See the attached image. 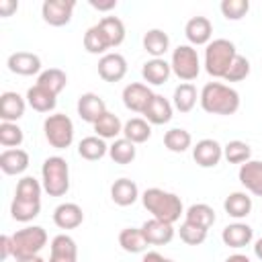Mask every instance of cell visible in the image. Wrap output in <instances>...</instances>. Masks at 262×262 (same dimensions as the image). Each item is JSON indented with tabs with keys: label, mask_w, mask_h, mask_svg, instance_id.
I'll return each mask as SVG.
<instances>
[{
	"label": "cell",
	"mask_w": 262,
	"mask_h": 262,
	"mask_svg": "<svg viewBox=\"0 0 262 262\" xmlns=\"http://www.w3.org/2000/svg\"><path fill=\"white\" fill-rule=\"evenodd\" d=\"M41 192L43 184L33 176H23L16 182L14 199L10 203V215L14 221L29 223L33 221L41 211Z\"/></svg>",
	"instance_id": "cell-1"
},
{
	"label": "cell",
	"mask_w": 262,
	"mask_h": 262,
	"mask_svg": "<svg viewBox=\"0 0 262 262\" xmlns=\"http://www.w3.org/2000/svg\"><path fill=\"white\" fill-rule=\"evenodd\" d=\"M199 102L203 106L205 113L209 115H221V117H229L235 115L239 108V92L227 84L221 82H207L199 94Z\"/></svg>",
	"instance_id": "cell-2"
},
{
	"label": "cell",
	"mask_w": 262,
	"mask_h": 262,
	"mask_svg": "<svg viewBox=\"0 0 262 262\" xmlns=\"http://www.w3.org/2000/svg\"><path fill=\"white\" fill-rule=\"evenodd\" d=\"M141 203L151 213L154 219H160V221H166V223H172V225L184 213L180 196L174 194V192H168L164 188H158V186H151V188L143 190Z\"/></svg>",
	"instance_id": "cell-3"
},
{
	"label": "cell",
	"mask_w": 262,
	"mask_h": 262,
	"mask_svg": "<svg viewBox=\"0 0 262 262\" xmlns=\"http://www.w3.org/2000/svg\"><path fill=\"white\" fill-rule=\"evenodd\" d=\"M41 184L49 196H63L70 190V166L61 156H49L43 160Z\"/></svg>",
	"instance_id": "cell-4"
},
{
	"label": "cell",
	"mask_w": 262,
	"mask_h": 262,
	"mask_svg": "<svg viewBox=\"0 0 262 262\" xmlns=\"http://www.w3.org/2000/svg\"><path fill=\"white\" fill-rule=\"evenodd\" d=\"M237 55L235 45L229 39H213L205 49V70L213 78H223Z\"/></svg>",
	"instance_id": "cell-5"
},
{
	"label": "cell",
	"mask_w": 262,
	"mask_h": 262,
	"mask_svg": "<svg viewBox=\"0 0 262 262\" xmlns=\"http://www.w3.org/2000/svg\"><path fill=\"white\" fill-rule=\"evenodd\" d=\"M45 244H47V231L41 225H27L12 235V246H14L12 258L18 260L29 256H39Z\"/></svg>",
	"instance_id": "cell-6"
},
{
	"label": "cell",
	"mask_w": 262,
	"mask_h": 262,
	"mask_svg": "<svg viewBox=\"0 0 262 262\" xmlns=\"http://www.w3.org/2000/svg\"><path fill=\"white\" fill-rule=\"evenodd\" d=\"M43 133L51 147L68 149L74 141V123L63 113H53L43 121Z\"/></svg>",
	"instance_id": "cell-7"
},
{
	"label": "cell",
	"mask_w": 262,
	"mask_h": 262,
	"mask_svg": "<svg viewBox=\"0 0 262 262\" xmlns=\"http://www.w3.org/2000/svg\"><path fill=\"white\" fill-rule=\"evenodd\" d=\"M170 68H172V74L182 82L196 80V76L201 74V59L196 49L192 45H178L172 51Z\"/></svg>",
	"instance_id": "cell-8"
},
{
	"label": "cell",
	"mask_w": 262,
	"mask_h": 262,
	"mask_svg": "<svg viewBox=\"0 0 262 262\" xmlns=\"http://www.w3.org/2000/svg\"><path fill=\"white\" fill-rule=\"evenodd\" d=\"M74 8V0H45L41 4V16L51 27H66L72 20Z\"/></svg>",
	"instance_id": "cell-9"
},
{
	"label": "cell",
	"mask_w": 262,
	"mask_h": 262,
	"mask_svg": "<svg viewBox=\"0 0 262 262\" xmlns=\"http://www.w3.org/2000/svg\"><path fill=\"white\" fill-rule=\"evenodd\" d=\"M154 94H156V92H151L147 84L131 82V84H127V86L123 88V104H125V108L143 115L145 108L149 106Z\"/></svg>",
	"instance_id": "cell-10"
},
{
	"label": "cell",
	"mask_w": 262,
	"mask_h": 262,
	"mask_svg": "<svg viewBox=\"0 0 262 262\" xmlns=\"http://www.w3.org/2000/svg\"><path fill=\"white\" fill-rule=\"evenodd\" d=\"M223 158V145L217 139L205 137L192 147V160L201 168H215Z\"/></svg>",
	"instance_id": "cell-11"
},
{
	"label": "cell",
	"mask_w": 262,
	"mask_h": 262,
	"mask_svg": "<svg viewBox=\"0 0 262 262\" xmlns=\"http://www.w3.org/2000/svg\"><path fill=\"white\" fill-rule=\"evenodd\" d=\"M127 74V59L117 53V51H108L98 59V76L104 82H121Z\"/></svg>",
	"instance_id": "cell-12"
},
{
	"label": "cell",
	"mask_w": 262,
	"mask_h": 262,
	"mask_svg": "<svg viewBox=\"0 0 262 262\" xmlns=\"http://www.w3.org/2000/svg\"><path fill=\"white\" fill-rule=\"evenodd\" d=\"M6 66L12 74L18 76H35L41 74V57L31 51H14L8 55Z\"/></svg>",
	"instance_id": "cell-13"
},
{
	"label": "cell",
	"mask_w": 262,
	"mask_h": 262,
	"mask_svg": "<svg viewBox=\"0 0 262 262\" xmlns=\"http://www.w3.org/2000/svg\"><path fill=\"white\" fill-rule=\"evenodd\" d=\"M184 35L188 45H209L213 37V23L207 16H192L184 25Z\"/></svg>",
	"instance_id": "cell-14"
},
{
	"label": "cell",
	"mask_w": 262,
	"mask_h": 262,
	"mask_svg": "<svg viewBox=\"0 0 262 262\" xmlns=\"http://www.w3.org/2000/svg\"><path fill=\"white\" fill-rule=\"evenodd\" d=\"M76 111H78V115H80L82 121L94 125V123L106 113V104H104V100H102L98 94H94V92H84V94H80V98H78V102H76Z\"/></svg>",
	"instance_id": "cell-15"
},
{
	"label": "cell",
	"mask_w": 262,
	"mask_h": 262,
	"mask_svg": "<svg viewBox=\"0 0 262 262\" xmlns=\"http://www.w3.org/2000/svg\"><path fill=\"white\" fill-rule=\"evenodd\" d=\"M141 233L149 246H166L174 239V225L151 217L141 225Z\"/></svg>",
	"instance_id": "cell-16"
},
{
	"label": "cell",
	"mask_w": 262,
	"mask_h": 262,
	"mask_svg": "<svg viewBox=\"0 0 262 262\" xmlns=\"http://www.w3.org/2000/svg\"><path fill=\"white\" fill-rule=\"evenodd\" d=\"M237 178L248 192L262 196V160H248L246 164H242Z\"/></svg>",
	"instance_id": "cell-17"
},
{
	"label": "cell",
	"mask_w": 262,
	"mask_h": 262,
	"mask_svg": "<svg viewBox=\"0 0 262 262\" xmlns=\"http://www.w3.org/2000/svg\"><path fill=\"white\" fill-rule=\"evenodd\" d=\"M221 239H223L225 246L239 250V248H246V246L252 244V239H254V229H252L248 223L235 221V223H229V225L223 227Z\"/></svg>",
	"instance_id": "cell-18"
},
{
	"label": "cell",
	"mask_w": 262,
	"mask_h": 262,
	"mask_svg": "<svg viewBox=\"0 0 262 262\" xmlns=\"http://www.w3.org/2000/svg\"><path fill=\"white\" fill-rule=\"evenodd\" d=\"M84 221V211L76 203H61L53 209V223L59 229H76Z\"/></svg>",
	"instance_id": "cell-19"
},
{
	"label": "cell",
	"mask_w": 262,
	"mask_h": 262,
	"mask_svg": "<svg viewBox=\"0 0 262 262\" xmlns=\"http://www.w3.org/2000/svg\"><path fill=\"white\" fill-rule=\"evenodd\" d=\"M27 108V98H23L18 92H2L0 96V119L4 123H16Z\"/></svg>",
	"instance_id": "cell-20"
},
{
	"label": "cell",
	"mask_w": 262,
	"mask_h": 262,
	"mask_svg": "<svg viewBox=\"0 0 262 262\" xmlns=\"http://www.w3.org/2000/svg\"><path fill=\"white\" fill-rule=\"evenodd\" d=\"M49 262H78V246L76 239L68 233H59L51 239Z\"/></svg>",
	"instance_id": "cell-21"
},
{
	"label": "cell",
	"mask_w": 262,
	"mask_h": 262,
	"mask_svg": "<svg viewBox=\"0 0 262 262\" xmlns=\"http://www.w3.org/2000/svg\"><path fill=\"white\" fill-rule=\"evenodd\" d=\"M29 154L20 147L14 149H4L0 154V168L6 176H18L29 168Z\"/></svg>",
	"instance_id": "cell-22"
},
{
	"label": "cell",
	"mask_w": 262,
	"mask_h": 262,
	"mask_svg": "<svg viewBox=\"0 0 262 262\" xmlns=\"http://www.w3.org/2000/svg\"><path fill=\"white\" fill-rule=\"evenodd\" d=\"M172 74V68H170V61H166L164 57H151L143 63L141 68V76L147 84H154V86H162L168 82Z\"/></svg>",
	"instance_id": "cell-23"
},
{
	"label": "cell",
	"mask_w": 262,
	"mask_h": 262,
	"mask_svg": "<svg viewBox=\"0 0 262 262\" xmlns=\"http://www.w3.org/2000/svg\"><path fill=\"white\" fill-rule=\"evenodd\" d=\"M172 111H174V106L166 96L154 94V98H151L149 106L145 108L143 117H145V121L149 125H166L172 119Z\"/></svg>",
	"instance_id": "cell-24"
},
{
	"label": "cell",
	"mask_w": 262,
	"mask_h": 262,
	"mask_svg": "<svg viewBox=\"0 0 262 262\" xmlns=\"http://www.w3.org/2000/svg\"><path fill=\"white\" fill-rule=\"evenodd\" d=\"M111 199L119 207H129L139 199V188L131 178H119L111 186Z\"/></svg>",
	"instance_id": "cell-25"
},
{
	"label": "cell",
	"mask_w": 262,
	"mask_h": 262,
	"mask_svg": "<svg viewBox=\"0 0 262 262\" xmlns=\"http://www.w3.org/2000/svg\"><path fill=\"white\" fill-rule=\"evenodd\" d=\"M27 104L37 113H51L57 104V96L53 92H49L47 88L35 84L27 90Z\"/></svg>",
	"instance_id": "cell-26"
},
{
	"label": "cell",
	"mask_w": 262,
	"mask_h": 262,
	"mask_svg": "<svg viewBox=\"0 0 262 262\" xmlns=\"http://www.w3.org/2000/svg\"><path fill=\"white\" fill-rule=\"evenodd\" d=\"M223 209L233 219H244L252 213V196L248 192H231L223 201Z\"/></svg>",
	"instance_id": "cell-27"
},
{
	"label": "cell",
	"mask_w": 262,
	"mask_h": 262,
	"mask_svg": "<svg viewBox=\"0 0 262 262\" xmlns=\"http://www.w3.org/2000/svg\"><path fill=\"white\" fill-rule=\"evenodd\" d=\"M196 88L190 84V82H182L174 88V94H172V106L178 111V113H190L196 104Z\"/></svg>",
	"instance_id": "cell-28"
},
{
	"label": "cell",
	"mask_w": 262,
	"mask_h": 262,
	"mask_svg": "<svg viewBox=\"0 0 262 262\" xmlns=\"http://www.w3.org/2000/svg\"><path fill=\"white\" fill-rule=\"evenodd\" d=\"M119 246L127 252V254H143L147 250V239L141 233V227H125L119 233Z\"/></svg>",
	"instance_id": "cell-29"
},
{
	"label": "cell",
	"mask_w": 262,
	"mask_h": 262,
	"mask_svg": "<svg viewBox=\"0 0 262 262\" xmlns=\"http://www.w3.org/2000/svg\"><path fill=\"white\" fill-rule=\"evenodd\" d=\"M94 133L100 137V139H119V135L123 133V123H121V119L115 115V113H111V111H106L94 125Z\"/></svg>",
	"instance_id": "cell-30"
},
{
	"label": "cell",
	"mask_w": 262,
	"mask_h": 262,
	"mask_svg": "<svg viewBox=\"0 0 262 262\" xmlns=\"http://www.w3.org/2000/svg\"><path fill=\"white\" fill-rule=\"evenodd\" d=\"M78 154H80L82 160L96 162V160H102L108 154V145L98 135H88L78 143Z\"/></svg>",
	"instance_id": "cell-31"
},
{
	"label": "cell",
	"mask_w": 262,
	"mask_h": 262,
	"mask_svg": "<svg viewBox=\"0 0 262 262\" xmlns=\"http://www.w3.org/2000/svg\"><path fill=\"white\" fill-rule=\"evenodd\" d=\"M143 49L151 57H162L170 49V37H168V33L162 31V29H149L143 35Z\"/></svg>",
	"instance_id": "cell-32"
},
{
	"label": "cell",
	"mask_w": 262,
	"mask_h": 262,
	"mask_svg": "<svg viewBox=\"0 0 262 262\" xmlns=\"http://www.w3.org/2000/svg\"><path fill=\"white\" fill-rule=\"evenodd\" d=\"M123 137L129 139L131 143H145L151 137V125L141 119V117H133L127 123H123Z\"/></svg>",
	"instance_id": "cell-33"
},
{
	"label": "cell",
	"mask_w": 262,
	"mask_h": 262,
	"mask_svg": "<svg viewBox=\"0 0 262 262\" xmlns=\"http://www.w3.org/2000/svg\"><path fill=\"white\" fill-rule=\"evenodd\" d=\"M215 219H217V215H215L213 207L207 205V203H194L184 213V221H190V223H194L203 229H209L215 223Z\"/></svg>",
	"instance_id": "cell-34"
},
{
	"label": "cell",
	"mask_w": 262,
	"mask_h": 262,
	"mask_svg": "<svg viewBox=\"0 0 262 262\" xmlns=\"http://www.w3.org/2000/svg\"><path fill=\"white\" fill-rule=\"evenodd\" d=\"M84 49H86L88 53L100 55V57H102L104 53H108L111 43H108V39L104 37L102 29H100L98 25H92V27L84 33Z\"/></svg>",
	"instance_id": "cell-35"
},
{
	"label": "cell",
	"mask_w": 262,
	"mask_h": 262,
	"mask_svg": "<svg viewBox=\"0 0 262 262\" xmlns=\"http://www.w3.org/2000/svg\"><path fill=\"white\" fill-rule=\"evenodd\" d=\"M108 156H111V160H113L115 164L127 166V164H131V162L135 160L137 147H135V143H131L129 139L119 137V139H115V141L108 145Z\"/></svg>",
	"instance_id": "cell-36"
},
{
	"label": "cell",
	"mask_w": 262,
	"mask_h": 262,
	"mask_svg": "<svg viewBox=\"0 0 262 262\" xmlns=\"http://www.w3.org/2000/svg\"><path fill=\"white\" fill-rule=\"evenodd\" d=\"M96 25L102 29L104 37L108 39L111 49L113 47H119L125 41V25H123V20L119 16H102Z\"/></svg>",
	"instance_id": "cell-37"
},
{
	"label": "cell",
	"mask_w": 262,
	"mask_h": 262,
	"mask_svg": "<svg viewBox=\"0 0 262 262\" xmlns=\"http://www.w3.org/2000/svg\"><path fill=\"white\" fill-rule=\"evenodd\" d=\"M37 84L43 86V88H47L49 92H53V94L57 96V94L66 88L68 76H66V72L59 70V68H49V70H43V72L37 76Z\"/></svg>",
	"instance_id": "cell-38"
},
{
	"label": "cell",
	"mask_w": 262,
	"mask_h": 262,
	"mask_svg": "<svg viewBox=\"0 0 262 262\" xmlns=\"http://www.w3.org/2000/svg\"><path fill=\"white\" fill-rule=\"evenodd\" d=\"M164 145L172 154H184L192 145V137H190V133L186 129L174 127V129H170V131L164 133Z\"/></svg>",
	"instance_id": "cell-39"
},
{
	"label": "cell",
	"mask_w": 262,
	"mask_h": 262,
	"mask_svg": "<svg viewBox=\"0 0 262 262\" xmlns=\"http://www.w3.org/2000/svg\"><path fill=\"white\" fill-rule=\"evenodd\" d=\"M223 158L229 162V164H246L248 160H252V147L246 143V141H239V139H233L229 143L223 145Z\"/></svg>",
	"instance_id": "cell-40"
},
{
	"label": "cell",
	"mask_w": 262,
	"mask_h": 262,
	"mask_svg": "<svg viewBox=\"0 0 262 262\" xmlns=\"http://www.w3.org/2000/svg\"><path fill=\"white\" fill-rule=\"evenodd\" d=\"M25 133L16 123H0V145L6 149H14L23 143Z\"/></svg>",
	"instance_id": "cell-41"
},
{
	"label": "cell",
	"mask_w": 262,
	"mask_h": 262,
	"mask_svg": "<svg viewBox=\"0 0 262 262\" xmlns=\"http://www.w3.org/2000/svg\"><path fill=\"white\" fill-rule=\"evenodd\" d=\"M207 231L209 229H203V227H199L190 221H182L180 229H178V235L186 246H201L207 239Z\"/></svg>",
	"instance_id": "cell-42"
},
{
	"label": "cell",
	"mask_w": 262,
	"mask_h": 262,
	"mask_svg": "<svg viewBox=\"0 0 262 262\" xmlns=\"http://www.w3.org/2000/svg\"><path fill=\"white\" fill-rule=\"evenodd\" d=\"M219 10L227 20H242L250 10V0H223Z\"/></svg>",
	"instance_id": "cell-43"
},
{
	"label": "cell",
	"mask_w": 262,
	"mask_h": 262,
	"mask_svg": "<svg viewBox=\"0 0 262 262\" xmlns=\"http://www.w3.org/2000/svg\"><path fill=\"white\" fill-rule=\"evenodd\" d=\"M250 70H252V68H250V59L237 53V55L233 57V61H231L227 74L223 76V80H225V82H242V80H246V78L250 76Z\"/></svg>",
	"instance_id": "cell-44"
},
{
	"label": "cell",
	"mask_w": 262,
	"mask_h": 262,
	"mask_svg": "<svg viewBox=\"0 0 262 262\" xmlns=\"http://www.w3.org/2000/svg\"><path fill=\"white\" fill-rule=\"evenodd\" d=\"M14 256V246H12V235H0V258L8 260Z\"/></svg>",
	"instance_id": "cell-45"
},
{
	"label": "cell",
	"mask_w": 262,
	"mask_h": 262,
	"mask_svg": "<svg viewBox=\"0 0 262 262\" xmlns=\"http://www.w3.org/2000/svg\"><path fill=\"white\" fill-rule=\"evenodd\" d=\"M16 10H18L16 0H0V16H10Z\"/></svg>",
	"instance_id": "cell-46"
},
{
	"label": "cell",
	"mask_w": 262,
	"mask_h": 262,
	"mask_svg": "<svg viewBox=\"0 0 262 262\" xmlns=\"http://www.w3.org/2000/svg\"><path fill=\"white\" fill-rule=\"evenodd\" d=\"M88 4H90L94 10H100V12H106V10H113V8H117V0H106V2L88 0Z\"/></svg>",
	"instance_id": "cell-47"
},
{
	"label": "cell",
	"mask_w": 262,
	"mask_h": 262,
	"mask_svg": "<svg viewBox=\"0 0 262 262\" xmlns=\"http://www.w3.org/2000/svg\"><path fill=\"white\" fill-rule=\"evenodd\" d=\"M141 262H174V260L162 256L160 252H145L143 258H141Z\"/></svg>",
	"instance_id": "cell-48"
},
{
	"label": "cell",
	"mask_w": 262,
	"mask_h": 262,
	"mask_svg": "<svg viewBox=\"0 0 262 262\" xmlns=\"http://www.w3.org/2000/svg\"><path fill=\"white\" fill-rule=\"evenodd\" d=\"M225 262H250V258L246 254H231L225 258Z\"/></svg>",
	"instance_id": "cell-49"
},
{
	"label": "cell",
	"mask_w": 262,
	"mask_h": 262,
	"mask_svg": "<svg viewBox=\"0 0 262 262\" xmlns=\"http://www.w3.org/2000/svg\"><path fill=\"white\" fill-rule=\"evenodd\" d=\"M254 254H256L258 260H262V237L256 239V244H254Z\"/></svg>",
	"instance_id": "cell-50"
},
{
	"label": "cell",
	"mask_w": 262,
	"mask_h": 262,
	"mask_svg": "<svg viewBox=\"0 0 262 262\" xmlns=\"http://www.w3.org/2000/svg\"><path fill=\"white\" fill-rule=\"evenodd\" d=\"M14 262H45L41 256H29V258H18V260H14Z\"/></svg>",
	"instance_id": "cell-51"
}]
</instances>
